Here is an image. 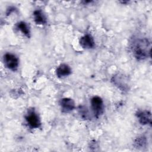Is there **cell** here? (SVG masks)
Instances as JSON below:
<instances>
[{"label": "cell", "instance_id": "obj_1", "mask_svg": "<svg viewBox=\"0 0 152 152\" xmlns=\"http://www.w3.org/2000/svg\"><path fill=\"white\" fill-rule=\"evenodd\" d=\"M148 42L147 39L139 40L134 48V56L138 60H143L148 56L150 50H148Z\"/></svg>", "mask_w": 152, "mask_h": 152}, {"label": "cell", "instance_id": "obj_2", "mask_svg": "<svg viewBox=\"0 0 152 152\" xmlns=\"http://www.w3.org/2000/svg\"><path fill=\"white\" fill-rule=\"evenodd\" d=\"M91 106L94 116L98 118L103 112L104 105L102 99L99 96H94L91 100Z\"/></svg>", "mask_w": 152, "mask_h": 152}, {"label": "cell", "instance_id": "obj_3", "mask_svg": "<svg viewBox=\"0 0 152 152\" xmlns=\"http://www.w3.org/2000/svg\"><path fill=\"white\" fill-rule=\"evenodd\" d=\"M4 61L6 66L12 71H15L17 69L18 66V59L13 54L7 53L4 55Z\"/></svg>", "mask_w": 152, "mask_h": 152}, {"label": "cell", "instance_id": "obj_4", "mask_svg": "<svg viewBox=\"0 0 152 152\" xmlns=\"http://www.w3.org/2000/svg\"><path fill=\"white\" fill-rule=\"evenodd\" d=\"M26 120L31 128H39L40 125V121L37 115L34 111H30L26 116Z\"/></svg>", "mask_w": 152, "mask_h": 152}, {"label": "cell", "instance_id": "obj_5", "mask_svg": "<svg viewBox=\"0 0 152 152\" xmlns=\"http://www.w3.org/2000/svg\"><path fill=\"white\" fill-rule=\"evenodd\" d=\"M62 112L68 113L72 110L75 107L74 100L69 98H63L60 102Z\"/></svg>", "mask_w": 152, "mask_h": 152}, {"label": "cell", "instance_id": "obj_6", "mask_svg": "<svg viewBox=\"0 0 152 152\" xmlns=\"http://www.w3.org/2000/svg\"><path fill=\"white\" fill-rule=\"evenodd\" d=\"M137 116L138 119L140 123L142 125L151 124V114L149 111H139L137 113Z\"/></svg>", "mask_w": 152, "mask_h": 152}, {"label": "cell", "instance_id": "obj_7", "mask_svg": "<svg viewBox=\"0 0 152 152\" xmlns=\"http://www.w3.org/2000/svg\"><path fill=\"white\" fill-rule=\"evenodd\" d=\"M80 44L83 48L91 49L94 48L95 43L93 37L90 34H86L80 40Z\"/></svg>", "mask_w": 152, "mask_h": 152}, {"label": "cell", "instance_id": "obj_8", "mask_svg": "<svg viewBox=\"0 0 152 152\" xmlns=\"http://www.w3.org/2000/svg\"><path fill=\"white\" fill-rule=\"evenodd\" d=\"M71 69L70 67L65 64H61L56 70V75L59 78L68 76L71 74Z\"/></svg>", "mask_w": 152, "mask_h": 152}, {"label": "cell", "instance_id": "obj_9", "mask_svg": "<svg viewBox=\"0 0 152 152\" xmlns=\"http://www.w3.org/2000/svg\"><path fill=\"white\" fill-rule=\"evenodd\" d=\"M34 20L37 24H45L46 23V19L42 12L40 10H36L33 12Z\"/></svg>", "mask_w": 152, "mask_h": 152}, {"label": "cell", "instance_id": "obj_10", "mask_svg": "<svg viewBox=\"0 0 152 152\" xmlns=\"http://www.w3.org/2000/svg\"><path fill=\"white\" fill-rule=\"evenodd\" d=\"M17 28L20 30L26 37H30V32L27 24L23 21H21L17 24Z\"/></svg>", "mask_w": 152, "mask_h": 152}, {"label": "cell", "instance_id": "obj_11", "mask_svg": "<svg viewBox=\"0 0 152 152\" xmlns=\"http://www.w3.org/2000/svg\"><path fill=\"white\" fill-rule=\"evenodd\" d=\"M146 143L145 138L144 137H140L137 138L135 141V146L136 147H142L145 145Z\"/></svg>", "mask_w": 152, "mask_h": 152}]
</instances>
